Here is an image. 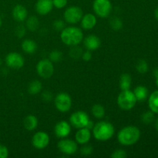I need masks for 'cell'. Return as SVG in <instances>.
<instances>
[{
	"instance_id": "1",
	"label": "cell",
	"mask_w": 158,
	"mask_h": 158,
	"mask_svg": "<svg viewBox=\"0 0 158 158\" xmlns=\"http://www.w3.org/2000/svg\"><path fill=\"white\" fill-rule=\"evenodd\" d=\"M140 137V130L135 126L125 127L117 134L118 142L123 146H131L135 144Z\"/></svg>"
},
{
	"instance_id": "2",
	"label": "cell",
	"mask_w": 158,
	"mask_h": 158,
	"mask_svg": "<svg viewBox=\"0 0 158 158\" xmlns=\"http://www.w3.org/2000/svg\"><path fill=\"white\" fill-rule=\"evenodd\" d=\"M60 39L66 46H78L83 40V33L82 30L75 26L65 27L61 31Z\"/></svg>"
},
{
	"instance_id": "3",
	"label": "cell",
	"mask_w": 158,
	"mask_h": 158,
	"mask_svg": "<svg viewBox=\"0 0 158 158\" xmlns=\"http://www.w3.org/2000/svg\"><path fill=\"white\" fill-rule=\"evenodd\" d=\"M115 134L114 125L107 121H100L94 124L93 134L96 140L99 141H107Z\"/></svg>"
},
{
	"instance_id": "4",
	"label": "cell",
	"mask_w": 158,
	"mask_h": 158,
	"mask_svg": "<svg viewBox=\"0 0 158 158\" xmlns=\"http://www.w3.org/2000/svg\"><path fill=\"white\" fill-rule=\"evenodd\" d=\"M137 98L134 92L130 89L121 90L117 97V104L123 110H131L137 103Z\"/></svg>"
},
{
	"instance_id": "5",
	"label": "cell",
	"mask_w": 158,
	"mask_h": 158,
	"mask_svg": "<svg viewBox=\"0 0 158 158\" xmlns=\"http://www.w3.org/2000/svg\"><path fill=\"white\" fill-rule=\"evenodd\" d=\"M93 8L97 16L107 18L110 15L113 7L110 0H94Z\"/></svg>"
},
{
	"instance_id": "6",
	"label": "cell",
	"mask_w": 158,
	"mask_h": 158,
	"mask_svg": "<svg viewBox=\"0 0 158 158\" xmlns=\"http://www.w3.org/2000/svg\"><path fill=\"white\" fill-rule=\"evenodd\" d=\"M36 71L41 78L49 79L54 73L53 63L48 59L40 60L36 65Z\"/></svg>"
},
{
	"instance_id": "7",
	"label": "cell",
	"mask_w": 158,
	"mask_h": 158,
	"mask_svg": "<svg viewBox=\"0 0 158 158\" xmlns=\"http://www.w3.org/2000/svg\"><path fill=\"white\" fill-rule=\"evenodd\" d=\"M56 108L61 113L68 112L72 106V98L66 93L57 94L54 100Z\"/></svg>"
},
{
	"instance_id": "8",
	"label": "cell",
	"mask_w": 158,
	"mask_h": 158,
	"mask_svg": "<svg viewBox=\"0 0 158 158\" xmlns=\"http://www.w3.org/2000/svg\"><path fill=\"white\" fill-rule=\"evenodd\" d=\"M83 15V10L78 6H70L63 13L65 22L69 24H77L81 20Z\"/></svg>"
},
{
	"instance_id": "9",
	"label": "cell",
	"mask_w": 158,
	"mask_h": 158,
	"mask_svg": "<svg viewBox=\"0 0 158 158\" xmlns=\"http://www.w3.org/2000/svg\"><path fill=\"white\" fill-rule=\"evenodd\" d=\"M89 115L84 111H77L71 114L69 117V122L73 127L77 129L86 127V124L89 122Z\"/></svg>"
},
{
	"instance_id": "10",
	"label": "cell",
	"mask_w": 158,
	"mask_h": 158,
	"mask_svg": "<svg viewBox=\"0 0 158 158\" xmlns=\"http://www.w3.org/2000/svg\"><path fill=\"white\" fill-rule=\"evenodd\" d=\"M59 151L66 155H73L78 151V143L70 139L63 138L57 143Z\"/></svg>"
},
{
	"instance_id": "11",
	"label": "cell",
	"mask_w": 158,
	"mask_h": 158,
	"mask_svg": "<svg viewBox=\"0 0 158 158\" xmlns=\"http://www.w3.org/2000/svg\"><path fill=\"white\" fill-rule=\"evenodd\" d=\"M6 63L9 68L14 69H21L24 66L25 60L21 54L15 52H9L6 56Z\"/></svg>"
},
{
	"instance_id": "12",
	"label": "cell",
	"mask_w": 158,
	"mask_h": 158,
	"mask_svg": "<svg viewBox=\"0 0 158 158\" xmlns=\"http://www.w3.org/2000/svg\"><path fill=\"white\" fill-rule=\"evenodd\" d=\"M49 136L44 131H38L35 133L32 138V146L38 150H43L49 145Z\"/></svg>"
},
{
	"instance_id": "13",
	"label": "cell",
	"mask_w": 158,
	"mask_h": 158,
	"mask_svg": "<svg viewBox=\"0 0 158 158\" xmlns=\"http://www.w3.org/2000/svg\"><path fill=\"white\" fill-rule=\"evenodd\" d=\"M71 132V126L65 120L59 121L54 127V133L58 138H66Z\"/></svg>"
},
{
	"instance_id": "14",
	"label": "cell",
	"mask_w": 158,
	"mask_h": 158,
	"mask_svg": "<svg viewBox=\"0 0 158 158\" xmlns=\"http://www.w3.org/2000/svg\"><path fill=\"white\" fill-rule=\"evenodd\" d=\"M53 8L52 0H38L35 3V10L41 15L49 14Z\"/></svg>"
},
{
	"instance_id": "15",
	"label": "cell",
	"mask_w": 158,
	"mask_h": 158,
	"mask_svg": "<svg viewBox=\"0 0 158 158\" xmlns=\"http://www.w3.org/2000/svg\"><path fill=\"white\" fill-rule=\"evenodd\" d=\"M83 45L87 50L94 51L99 49L101 45L100 38L95 35H89L83 39Z\"/></svg>"
},
{
	"instance_id": "16",
	"label": "cell",
	"mask_w": 158,
	"mask_h": 158,
	"mask_svg": "<svg viewBox=\"0 0 158 158\" xmlns=\"http://www.w3.org/2000/svg\"><path fill=\"white\" fill-rule=\"evenodd\" d=\"M76 142L79 144H86L91 139V131L90 130L86 127H83L79 129V131L76 133L75 135Z\"/></svg>"
},
{
	"instance_id": "17",
	"label": "cell",
	"mask_w": 158,
	"mask_h": 158,
	"mask_svg": "<svg viewBox=\"0 0 158 158\" xmlns=\"http://www.w3.org/2000/svg\"><path fill=\"white\" fill-rule=\"evenodd\" d=\"M81 27L84 30H90L97 25V17L91 13L83 15L81 19Z\"/></svg>"
},
{
	"instance_id": "18",
	"label": "cell",
	"mask_w": 158,
	"mask_h": 158,
	"mask_svg": "<svg viewBox=\"0 0 158 158\" xmlns=\"http://www.w3.org/2000/svg\"><path fill=\"white\" fill-rule=\"evenodd\" d=\"M28 16V12L26 7L22 5H17L12 9V17L17 22H23Z\"/></svg>"
},
{
	"instance_id": "19",
	"label": "cell",
	"mask_w": 158,
	"mask_h": 158,
	"mask_svg": "<svg viewBox=\"0 0 158 158\" xmlns=\"http://www.w3.org/2000/svg\"><path fill=\"white\" fill-rule=\"evenodd\" d=\"M38 126V119L34 115H28L23 120V127L29 131L35 130Z\"/></svg>"
},
{
	"instance_id": "20",
	"label": "cell",
	"mask_w": 158,
	"mask_h": 158,
	"mask_svg": "<svg viewBox=\"0 0 158 158\" xmlns=\"http://www.w3.org/2000/svg\"><path fill=\"white\" fill-rule=\"evenodd\" d=\"M22 49L23 52H25L27 54H32L36 51L37 49V44L35 42L32 40H25L21 44Z\"/></svg>"
},
{
	"instance_id": "21",
	"label": "cell",
	"mask_w": 158,
	"mask_h": 158,
	"mask_svg": "<svg viewBox=\"0 0 158 158\" xmlns=\"http://www.w3.org/2000/svg\"><path fill=\"white\" fill-rule=\"evenodd\" d=\"M131 77L128 73H123L120 76V81H119V84H120V88L121 90H127V89H130L131 86Z\"/></svg>"
},
{
	"instance_id": "22",
	"label": "cell",
	"mask_w": 158,
	"mask_h": 158,
	"mask_svg": "<svg viewBox=\"0 0 158 158\" xmlns=\"http://www.w3.org/2000/svg\"><path fill=\"white\" fill-rule=\"evenodd\" d=\"M148 104H149V107L152 112L158 114V90L154 91L150 96Z\"/></svg>"
},
{
	"instance_id": "23",
	"label": "cell",
	"mask_w": 158,
	"mask_h": 158,
	"mask_svg": "<svg viewBox=\"0 0 158 158\" xmlns=\"http://www.w3.org/2000/svg\"><path fill=\"white\" fill-rule=\"evenodd\" d=\"M134 94L135 95L137 100L138 101H143L147 99L148 96V89L145 86H139L135 88L134 91Z\"/></svg>"
},
{
	"instance_id": "24",
	"label": "cell",
	"mask_w": 158,
	"mask_h": 158,
	"mask_svg": "<svg viewBox=\"0 0 158 158\" xmlns=\"http://www.w3.org/2000/svg\"><path fill=\"white\" fill-rule=\"evenodd\" d=\"M42 88H43V85L41 82L39 80H33L29 83L28 86V92L32 95H35L41 92Z\"/></svg>"
},
{
	"instance_id": "25",
	"label": "cell",
	"mask_w": 158,
	"mask_h": 158,
	"mask_svg": "<svg viewBox=\"0 0 158 158\" xmlns=\"http://www.w3.org/2000/svg\"><path fill=\"white\" fill-rule=\"evenodd\" d=\"M91 111H92L93 116L97 119H102L105 116L104 107L100 104L94 105L92 109H91Z\"/></svg>"
},
{
	"instance_id": "26",
	"label": "cell",
	"mask_w": 158,
	"mask_h": 158,
	"mask_svg": "<svg viewBox=\"0 0 158 158\" xmlns=\"http://www.w3.org/2000/svg\"><path fill=\"white\" fill-rule=\"evenodd\" d=\"M39 26H40L39 19H37V17L34 16V15L29 17L27 19V21H26V27H27V29L29 31L34 32V31H35L38 29Z\"/></svg>"
},
{
	"instance_id": "27",
	"label": "cell",
	"mask_w": 158,
	"mask_h": 158,
	"mask_svg": "<svg viewBox=\"0 0 158 158\" xmlns=\"http://www.w3.org/2000/svg\"><path fill=\"white\" fill-rule=\"evenodd\" d=\"M83 52V51L81 48L79 47L78 46H73L71 47L69 54V56L72 59H73V60H78L80 57H82Z\"/></svg>"
},
{
	"instance_id": "28",
	"label": "cell",
	"mask_w": 158,
	"mask_h": 158,
	"mask_svg": "<svg viewBox=\"0 0 158 158\" xmlns=\"http://www.w3.org/2000/svg\"><path fill=\"white\" fill-rule=\"evenodd\" d=\"M110 26L114 30L118 31L123 27V22L118 17L114 16L110 19Z\"/></svg>"
},
{
	"instance_id": "29",
	"label": "cell",
	"mask_w": 158,
	"mask_h": 158,
	"mask_svg": "<svg viewBox=\"0 0 158 158\" xmlns=\"http://www.w3.org/2000/svg\"><path fill=\"white\" fill-rule=\"evenodd\" d=\"M49 60L52 61V63H58V62L61 61L62 59H63V53H62L61 51L52 50L49 53Z\"/></svg>"
},
{
	"instance_id": "30",
	"label": "cell",
	"mask_w": 158,
	"mask_h": 158,
	"mask_svg": "<svg viewBox=\"0 0 158 158\" xmlns=\"http://www.w3.org/2000/svg\"><path fill=\"white\" fill-rule=\"evenodd\" d=\"M136 69L140 73H146L148 70V64L144 60H140L136 65Z\"/></svg>"
},
{
	"instance_id": "31",
	"label": "cell",
	"mask_w": 158,
	"mask_h": 158,
	"mask_svg": "<svg viewBox=\"0 0 158 158\" xmlns=\"http://www.w3.org/2000/svg\"><path fill=\"white\" fill-rule=\"evenodd\" d=\"M141 120L145 124H149V123H152L154 120V112H152V111L151 112H150V111L145 112L144 114H142Z\"/></svg>"
},
{
	"instance_id": "32",
	"label": "cell",
	"mask_w": 158,
	"mask_h": 158,
	"mask_svg": "<svg viewBox=\"0 0 158 158\" xmlns=\"http://www.w3.org/2000/svg\"><path fill=\"white\" fill-rule=\"evenodd\" d=\"M93 151H94V149L91 147V145H87L86 143L83 144V146L80 148V154L83 156L90 155Z\"/></svg>"
},
{
	"instance_id": "33",
	"label": "cell",
	"mask_w": 158,
	"mask_h": 158,
	"mask_svg": "<svg viewBox=\"0 0 158 158\" xmlns=\"http://www.w3.org/2000/svg\"><path fill=\"white\" fill-rule=\"evenodd\" d=\"M127 154L126 151L124 150L118 149L114 151L111 154L110 157L112 158H125L127 157Z\"/></svg>"
},
{
	"instance_id": "34",
	"label": "cell",
	"mask_w": 158,
	"mask_h": 158,
	"mask_svg": "<svg viewBox=\"0 0 158 158\" xmlns=\"http://www.w3.org/2000/svg\"><path fill=\"white\" fill-rule=\"evenodd\" d=\"M42 100L44 102H46V103H49L53 98V96H52V94L49 90H45L42 93Z\"/></svg>"
},
{
	"instance_id": "35",
	"label": "cell",
	"mask_w": 158,
	"mask_h": 158,
	"mask_svg": "<svg viewBox=\"0 0 158 158\" xmlns=\"http://www.w3.org/2000/svg\"><path fill=\"white\" fill-rule=\"evenodd\" d=\"M52 26L56 31H62L65 28V22L61 19H57L53 22Z\"/></svg>"
},
{
	"instance_id": "36",
	"label": "cell",
	"mask_w": 158,
	"mask_h": 158,
	"mask_svg": "<svg viewBox=\"0 0 158 158\" xmlns=\"http://www.w3.org/2000/svg\"><path fill=\"white\" fill-rule=\"evenodd\" d=\"M52 4L56 9H63L67 5V0H52Z\"/></svg>"
},
{
	"instance_id": "37",
	"label": "cell",
	"mask_w": 158,
	"mask_h": 158,
	"mask_svg": "<svg viewBox=\"0 0 158 158\" xmlns=\"http://www.w3.org/2000/svg\"><path fill=\"white\" fill-rule=\"evenodd\" d=\"M26 34V28H25L24 26H18L16 27V29H15V35H16L17 37L19 38H22Z\"/></svg>"
},
{
	"instance_id": "38",
	"label": "cell",
	"mask_w": 158,
	"mask_h": 158,
	"mask_svg": "<svg viewBox=\"0 0 158 158\" xmlns=\"http://www.w3.org/2000/svg\"><path fill=\"white\" fill-rule=\"evenodd\" d=\"M9 156V150L5 145L0 143V158H7Z\"/></svg>"
},
{
	"instance_id": "39",
	"label": "cell",
	"mask_w": 158,
	"mask_h": 158,
	"mask_svg": "<svg viewBox=\"0 0 158 158\" xmlns=\"http://www.w3.org/2000/svg\"><path fill=\"white\" fill-rule=\"evenodd\" d=\"M81 58L86 62L89 61V60H91V58H92V54H91L90 51L87 50V51H86V52H83Z\"/></svg>"
},
{
	"instance_id": "40",
	"label": "cell",
	"mask_w": 158,
	"mask_h": 158,
	"mask_svg": "<svg viewBox=\"0 0 158 158\" xmlns=\"http://www.w3.org/2000/svg\"><path fill=\"white\" fill-rule=\"evenodd\" d=\"M94 123H93L92 120H89V122H88V123H87V124H86V127L87 128V129L90 130V131H91V130H93V128H94Z\"/></svg>"
},
{
	"instance_id": "41",
	"label": "cell",
	"mask_w": 158,
	"mask_h": 158,
	"mask_svg": "<svg viewBox=\"0 0 158 158\" xmlns=\"http://www.w3.org/2000/svg\"><path fill=\"white\" fill-rule=\"evenodd\" d=\"M154 15H155V18L158 20V8L157 9H156L155 12H154Z\"/></svg>"
},
{
	"instance_id": "42",
	"label": "cell",
	"mask_w": 158,
	"mask_h": 158,
	"mask_svg": "<svg viewBox=\"0 0 158 158\" xmlns=\"http://www.w3.org/2000/svg\"><path fill=\"white\" fill-rule=\"evenodd\" d=\"M154 76H155L156 77V78H157V77H158V69H156L155 70H154Z\"/></svg>"
},
{
	"instance_id": "43",
	"label": "cell",
	"mask_w": 158,
	"mask_h": 158,
	"mask_svg": "<svg viewBox=\"0 0 158 158\" xmlns=\"http://www.w3.org/2000/svg\"><path fill=\"white\" fill-rule=\"evenodd\" d=\"M155 127H156V130L158 131V118L157 119V120H156V123H155Z\"/></svg>"
},
{
	"instance_id": "44",
	"label": "cell",
	"mask_w": 158,
	"mask_h": 158,
	"mask_svg": "<svg viewBox=\"0 0 158 158\" xmlns=\"http://www.w3.org/2000/svg\"><path fill=\"white\" fill-rule=\"evenodd\" d=\"M2 60H1V59H0V66H2Z\"/></svg>"
},
{
	"instance_id": "45",
	"label": "cell",
	"mask_w": 158,
	"mask_h": 158,
	"mask_svg": "<svg viewBox=\"0 0 158 158\" xmlns=\"http://www.w3.org/2000/svg\"><path fill=\"white\" fill-rule=\"evenodd\" d=\"M1 26H2V19L1 18H0V27H1Z\"/></svg>"
},
{
	"instance_id": "46",
	"label": "cell",
	"mask_w": 158,
	"mask_h": 158,
	"mask_svg": "<svg viewBox=\"0 0 158 158\" xmlns=\"http://www.w3.org/2000/svg\"><path fill=\"white\" fill-rule=\"evenodd\" d=\"M157 86H158V77H157Z\"/></svg>"
}]
</instances>
